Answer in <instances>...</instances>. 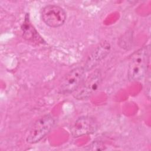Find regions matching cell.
Instances as JSON below:
<instances>
[{"mask_svg":"<svg viewBox=\"0 0 151 151\" xmlns=\"http://www.w3.org/2000/svg\"><path fill=\"white\" fill-rule=\"evenodd\" d=\"M149 63V48L143 47L132 54L128 67V78L130 81H137L147 74Z\"/></svg>","mask_w":151,"mask_h":151,"instance_id":"cell-1","label":"cell"},{"mask_svg":"<svg viewBox=\"0 0 151 151\" xmlns=\"http://www.w3.org/2000/svg\"><path fill=\"white\" fill-rule=\"evenodd\" d=\"M54 119L50 114H46L38 118L29 129L26 141L34 144L39 142L51 131L54 124Z\"/></svg>","mask_w":151,"mask_h":151,"instance_id":"cell-2","label":"cell"},{"mask_svg":"<svg viewBox=\"0 0 151 151\" xmlns=\"http://www.w3.org/2000/svg\"><path fill=\"white\" fill-rule=\"evenodd\" d=\"M86 72L84 67H78L70 71L62 79L58 92L63 94L74 93L84 80Z\"/></svg>","mask_w":151,"mask_h":151,"instance_id":"cell-3","label":"cell"},{"mask_svg":"<svg viewBox=\"0 0 151 151\" xmlns=\"http://www.w3.org/2000/svg\"><path fill=\"white\" fill-rule=\"evenodd\" d=\"M102 80L100 70L93 71L83 80L78 88L74 92V97L77 100H86L90 97L98 89Z\"/></svg>","mask_w":151,"mask_h":151,"instance_id":"cell-4","label":"cell"},{"mask_svg":"<svg viewBox=\"0 0 151 151\" xmlns=\"http://www.w3.org/2000/svg\"><path fill=\"white\" fill-rule=\"evenodd\" d=\"M41 18L44 23L52 28L62 26L67 18L64 9L56 5H48L43 8Z\"/></svg>","mask_w":151,"mask_h":151,"instance_id":"cell-5","label":"cell"},{"mask_svg":"<svg viewBox=\"0 0 151 151\" xmlns=\"http://www.w3.org/2000/svg\"><path fill=\"white\" fill-rule=\"evenodd\" d=\"M97 129L98 123L94 118L84 116L76 120L71 127L70 132L73 137L77 138L93 134L96 132Z\"/></svg>","mask_w":151,"mask_h":151,"instance_id":"cell-6","label":"cell"},{"mask_svg":"<svg viewBox=\"0 0 151 151\" xmlns=\"http://www.w3.org/2000/svg\"><path fill=\"white\" fill-rule=\"evenodd\" d=\"M110 49L111 46L109 42L104 41L100 43L86 60L84 66L85 70L88 71L93 69L109 54Z\"/></svg>","mask_w":151,"mask_h":151,"instance_id":"cell-7","label":"cell"},{"mask_svg":"<svg viewBox=\"0 0 151 151\" xmlns=\"http://www.w3.org/2000/svg\"><path fill=\"white\" fill-rule=\"evenodd\" d=\"M22 29L23 30V36L28 40L33 39L32 37L36 35V34H34V30L35 29L29 23H28L27 20H25V22L23 24Z\"/></svg>","mask_w":151,"mask_h":151,"instance_id":"cell-8","label":"cell"},{"mask_svg":"<svg viewBox=\"0 0 151 151\" xmlns=\"http://www.w3.org/2000/svg\"><path fill=\"white\" fill-rule=\"evenodd\" d=\"M89 148L88 149V150H104L105 149V146L103 145V144L101 142H94L92 143L90 145L88 146Z\"/></svg>","mask_w":151,"mask_h":151,"instance_id":"cell-9","label":"cell"}]
</instances>
